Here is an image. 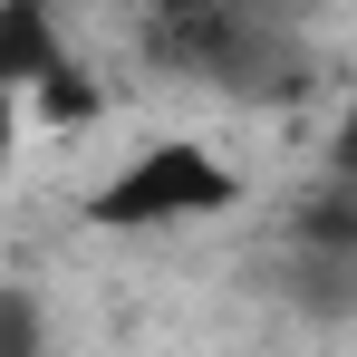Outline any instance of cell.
I'll list each match as a JSON object with an SVG mask.
<instances>
[{
  "instance_id": "8992f818",
  "label": "cell",
  "mask_w": 357,
  "mask_h": 357,
  "mask_svg": "<svg viewBox=\"0 0 357 357\" xmlns=\"http://www.w3.org/2000/svg\"><path fill=\"white\" fill-rule=\"evenodd\" d=\"M232 10H251V20H290V0H232Z\"/></svg>"
},
{
  "instance_id": "5b68a950",
  "label": "cell",
  "mask_w": 357,
  "mask_h": 357,
  "mask_svg": "<svg viewBox=\"0 0 357 357\" xmlns=\"http://www.w3.org/2000/svg\"><path fill=\"white\" fill-rule=\"evenodd\" d=\"M338 174H357V116H348V135H338V155H328Z\"/></svg>"
},
{
  "instance_id": "277c9868",
  "label": "cell",
  "mask_w": 357,
  "mask_h": 357,
  "mask_svg": "<svg viewBox=\"0 0 357 357\" xmlns=\"http://www.w3.org/2000/svg\"><path fill=\"white\" fill-rule=\"evenodd\" d=\"M0 357H39V299L20 290V280L0 290Z\"/></svg>"
},
{
  "instance_id": "7a4b0ae2",
  "label": "cell",
  "mask_w": 357,
  "mask_h": 357,
  "mask_svg": "<svg viewBox=\"0 0 357 357\" xmlns=\"http://www.w3.org/2000/svg\"><path fill=\"white\" fill-rule=\"evenodd\" d=\"M68 39L49 20V0H0V87H29L39 68H59Z\"/></svg>"
},
{
  "instance_id": "3957f363",
  "label": "cell",
  "mask_w": 357,
  "mask_h": 357,
  "mask_svg": "<svg viewBox=\"0 0 357 357\" xmlns=\"http://www.w3.org/2000/svg\"><path fill=\"white\" fill-rule=\"evenodd\" d=\"M20 97H29V116L49 126V135H77V126H97V116H107V87H97V77L77 68V49H68L59 68H39V77L20 87Z\"/></svg>"
},
{
  "instance_id": "6da1fadb",
  "label": "cell",
  "mask_w": 357,
  "mask_h": 357,
  "mask_svg": "<svg viewBox=\"0 0 357 357\" xmlns=\"http://www.w3.org/2000/svg\"><path fill=\"white\" fill-rule=\"evenodd\" d=\"M241 203V174L222 155H203L193 135H165V145H145L135 165L87 193V222L97 232H174V222H213V213H232Z\"/></svg>"
}]
</instances>
